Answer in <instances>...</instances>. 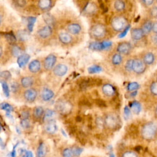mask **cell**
Wrapping results in <instances>:
<instances>
[{"mask_svg":"<svg viewBox=\"0 0 157 157\" xmlns=\"http://www.w3.org/2000/svg\"><path fill=\"white\" fill-rule=\"evenodd\" d=\"M143 139L147 141H153L157 138V125L152 122L144 123L140 130Z\"/></svg>","mask_w":157,"mask_h":157,"instance_id":"cell-1","label":"cell"},{"mask_svg":"<svg viewBox=\"0 0 157 157\" xmlns=\"http://www.w3.org/2000/svg\"><path fill=\"white\" fill-rule=\"evenodd\" d=\"M111 25L115 31H122L128 26L127 20L122 16H117L112 19Z\"/></svg>","mask_w":157,"mask_h":157,"instance_id":"cell-2","label":"cell"},{"mask_svg":"<svg viewBox=\"0 0 157 157\" xmlns=\"http://www.w3.org/2000/svg\"><path fill=\"white\" fill-rule=\"evenodd\" d=\"M104 125L110 130L116 129L119 125V118L116 115L114 114H107L104 118Z\"/></svg>","mask_w":157,"mask_h":157,"instance_id":"cell-3","label":"cell"},{"mask_svg":"<svg viewBox=\"0 0 157 157\" xmlns=\"http://www.w3.org/2000/svg\"><path fill=\"white\" fill-rule=\"evenodd\" d=\"M55 108L60 114H67L72 110V104L67 101L59 100L55 104Z\"/></svg>","mask_w":157,"mask_h":157,"instance_id":"cell-4","label":"cell"},{"mask_svg":"<svg viewBox=\"0 0 157 157\" xmlns=\"http://www.w3.org/2000/svg\"><path fill=\"white\" fill-rule=\"evenodd\" d=\"M106 28L101 24H97L94 25L90 30V34L95 38H101L106 34Z\"/></svg>","mask_w":157,"mask_h":157,"instance_id":"cell-5","label":"cell"},{"mask_svg":"<svg viewBox=\"0 0 157 157\" xmlns=\"http://www.w3.org/2000/svg\"><path fill=\"white\" fill-rule=\"evenodd\" d=\"M147 68V65L143 60L136 59L133 60V71L137 74H143Z\"/></svg>","mask_w":157,"mask_h":157,"instance_id":"cell-6","label":"cell"},{"mask_svg":"<svg viewBox=\"0 0 157 157\" xmlns=\"http://www.w3.org/2000/svg\"><path fill=\"white\" fill-rule=\"evenodd\" d=\"M56 62V56L54 54H49L44 60L43 67L47 71L53 69L55 67Z\"/></svg>","mask_w":157,"mask_h":157,"instance_id":"cell-7","label":"cell"},{"mask_svg":"<svg viewBox=\"0 0 157 157\" xmlns=\"http://www.w3.org/2000/svg\"><path fill=\"white\" fill-rule=\"evenodd\" d=\"M132 50V45L127 41L120 43L117 47V52L121 55H128Z\"/></svg>","mask_w":157,"mask_h":157,"instance_id":"cell-8","label":"cell"},{"mask_svg":"<svg viewBox=\"0 0 157 157\" xmlns=\"http://www.w3.org/2000/svg\"><path fill=\"white\" fill-rule=\"evenodd\" d=\"M38 96V92L35 88H28L25 92H24L23 96L25 100L28 103L34 102Z\"/></svg>","mask_w":157,"mask_h":157,"instance_id":"cell-9","label":"cell"},{"mask_svg":"<svg viewBox=\"0 0 157 157\" xmlns=\"http://www.w3.org/2000/svg\"><path fill=\"white\" fill-rule=\"evenodd\" d=\"M68 70V67L64 64H59L56 65L53 69V73L54 75L58 77H63L67 73Z\"/></svg>","mask_w":157,"mask_h":157,"instance_id":"cell-10","label":"cell"},{"mask_svg":"<svg viewBox=\"0 0 157 157\" xmlns=\"http://www.w3.org/2000/svg\"><path fill=\"white\" fill-rule=\"evenodd\" d=\"M52 33V28L49 25H46L40 28L37 33L38 36L41 39H47L51 36Z\"/></svg>","mask_w":157,"mask_h":157,"instance_id":"cell-11","label":"cell"},{"mask_svg":"<svg viewBox=\"0 0 157 157\" xmlns=\"http://www.w3.org/2000/svg\"><path fill=\"white\" fill-rule=\"evenodd\" d=\"M130 33L131 38L136 41L141 40L145 36L141 28H134L131 29Z\"/></svg>","mask_w":157,"mask_h":157,"instance_id":"cell-12","label":"cell"},{"mask_svg":"<svg viewBox=\"0 0 157 157\" xmlns=\"http://www.w3.org/2000/svg\"><path fill=\"white\" fill-rule=\"evenodd\" d=\"M45 130L48 134H54L57 131V126L56 122L52 119L47 122L45 125Z\"/></svg>","mask_w":157,"mask_h":157,"instance_id":"cell-13","label":"cell"},{"mask_svg":"<svg viewBox=\"0 0 157 157\" xmlns=\"http://www.w3.org/2000/svg\"><path fill=\"white\" fill-rule=\"evenodd\" d=\"M82 28L79 23H72L69 24L67 27V30L69 33L74 35L79 34L81 31Z\"/></svg>","mask_w":157,"mask_h":157,"instance_id":"cell-14","label":"cell"},{"mask_svg":"<svg viewBox=\"0 0 157 157\" xmlns=\"http://www.w3.org/2000/svg\"><path fill=\"white\" fill-rule=\"evenodd\" d=\"M59 39L60 42L63 44H69L72 41V38L68 32H61L59 35Z\"/></svg>","mask_w":157,"mask_h":157,"instance_id":"cell-15","label":"cell"},{"mask_svg":"<svg viewBox=\"0 0 157 157\" xmlns=\"http://www.w3.org/2000/svg\"><path fill=\"white\" fill-rule=\"evenodd\" d=\"M102 91L105 96L109 97L114 96L115 93V92H116L115 87L110 84H104L102 87Z\"/></svg>","mask_w":157,"mask_h":157,"instance_id":"cell-16","label":"cell"},{"mask_svg":"<svg viewBox=\"0 0 157 157\" xmlns=\"http://www.w3.org/2000/svg\"><path fill=\"white\" fill-rule=\"evenodd\" d=\"M41 64L38 60H32L28 64V69L32 73H37L41 70Z\"/></svg>","mask_w":157,"mask_h":157,"instance_id":"cell-17","label":"cell"},{"mask_svg":"<svg viewBox=\"0 0 157 157\" xmlns=\"http://www.w3.org/2000/svg\"><path fill=\"white\" fill-rule=\"evenodd\" d=\"M54 92L52 90L48 88H44L41 92V98L44 101H48L51 100L54 96Z\"/></svg>","mask_w":157,"mask_h":157,"instance_id":"cell-18","label":"cell"},{"mask_svg":"<svg viewBox=\"0 0 157 157\" xmlns=\"http://www.w3.org/2000/svg\"><path fill=\"white\" fill-rule=\"evenodd\" d=\"M90 50L93 51H102L106 50L103 41L101 43L98 42V41H95V42H92L90 43L88 46Z\"/></svg>","mask_w":157,"mask_h":157,"instance_id":"cell-19","label":"cell"},{"mask_svg":"<svg viewBox=\"0 0 157 157\" xmlns=\"http://www.w3.org/2000/svg\"><path fill=\"white\" fill-rule=\"evenodd\" d=\"M30 59V56L28 54H22L17 58V63L19 67L21 68L25 67Z\"/></svg>","mask_w":157,"mask_h":157,"instance_id":"cell-20","label":"cell"},{"mask_svg":"<svg viewBox=\"0 0 157 157\" xmlns=\"http://www.w3.org/2000/svg\"><path fill=\"white\" fill-rule=\"evenodd\" d=\"M155 60V55L152 52H147L143 56V60L147 65H152Z\"/></svg>","mask_w":157,"mask_h":157,"instance_id":"cell-21","label":"cell"},{"mask_svg":"<svg viewBox=\"0 0 157 157\" xmlns=\"http://www.w3.org/2000/svg\"><path fill=\"white\" fill-rule=\"evenodd\" d=\"M34 80L32 77L29 76L23 77L20 80V84L22 87L25 88H29L33 85Z\"/></svg>","mask_w":157,"mask_h":157,"instance_id":"cell-22","label":"cell"},{"mask_svg":"<svg viewBox=\"0 0 157 157\" xmlns=\"http://www.w3.org/2000/svg\"><path fill=\"white\" fill-rule=\"evenodd\" d=\"M153 22L151 20H147L143 23L141 27V29L143 31L145 35H147L150 33L152 31Z\"/></svg>","mask_w":157,"mask_h":157,"instance_id":"cell-23","label":"cell"},{"mask_svg":"<svg viewBox=\"0 0 157 157\" xmlns=\"http://www.w3.org/2000/svg\"><path fill=\"white\" fill-rule=\"evenodd\" d=\"M51 0H39L38 1V6L41 10H47L51 7Z\"/></svg>","mask_w":157,"mask_h":157,"instance_id":"cell-24","label":"cell"},{"mask_svg":"<svg viewBox=\"0 0 157 157\" xmlns=\"http://www.w3.org/2000/svg\"><path fill=\"white\" fill-rule=\"evenodd\" d=\"M130 107L133 112L135 114H139L141 111V105L137 101L131 102L130 104Z\"/></svg>","mask_w":157,"mask_h":157,"instance_id":"cell-25","label":"cell"},{"mask_svg":"<svg viewBox=\"0 0 157 157\" xmlns=\"http://www.w3.org/2000/svg\"><path fill=\"white\" fill-rule=\"evenodd\" d=\"M111 61L112 64L115 66L120 65L123 61V57L122 55L119 53L115 54L111 59Z\"/></svg>","mask_w":157,"mask_h":157,"instance_id":"cell-26","label":"cell"},{"mask_svg":"<svg viewBox=\"0 0 157 157\" xmlns=\"http://www.w3.org/2000/svg\"><path fill=\"white\" fill-rule=\"evenodd\" d=\"M47 153L46 147L44 143H41L37 149L36 155L37 157H45Z\"/></svg>","mask_w":157,"mask_h":157,"instance_id":"cell-27","label":"cell"},{"mask_svg":"<svg viewBox=\"0 0 157 157\" xmlns=\"http://www.w3.org/2000/svg\"><path fill=\"white\" fill-rule=\"evenodd\" d=\"M11 54L14 57H19V56H20L22 53V51L21 48L17 46V45H15V44H13V46L11 47Z\"/></svg>","mask_w":157,"mask_h":157,"instance_id":"cell-28","label":"cell"},{"mask_svg":"<svg viewBox=\"0 0 157 157\" xmlns=\"http://www.w3.org/2000/svg\"><path fill=\"white\" fill-rule=\"evenodd\" d=\"M114 8L115 10L121 12L123 11L125 8V3L122 0H116L114 3Z\"/></svg>","mask_w":157,"mask_h":157,"instance_id":"cell-29","label":"cell"},{"mask_svg":"<svg viewBox=\"0 0 157 157\" xmlns=\"http://www.w3.org/2000/svg\"><path fill=\"white\" fill-rule=\"evenodd\" d=\"M44 111L43 107L38 106L36 107L33 110V116L36 119L41 118L44 114Z\"/></svg>","mask_w":157,"mask_h":157,"instance_id":"cell-30","label":"cell"},{"mask_svg":"<svg viewBox=\"0 0 157 157\" xmlns=\"http://www.w3.org/2000/svg\"><path fill=\"white\" fill-rule=\"evenodd\" d=\"M103 68L99 65H92L88 68V72L89 74H97L102 72Z\"/></svg>","mask_w":157,"mask_h":157,"instance_id":"cell-31","label":"cell"},{"mask_svg":"<svg viewBox=\"0 0 157 157\" xmlns=\"http://www.w3.org/2000/svg\"><path fill=\"white\" fill-rule=\"evenodd\" d=\"M55 112L52 109H47L44 112V121H48L52 120V117L54 116Z\"/></svg>","mask_w":157,"mask_h":157,"instance_id":"cell-32","label":"cell"},{"mask_svg":"<svg viewBox=\"0 0 157 157\" xmlns=\"http://www.w3.org/2000/svg\"><path fill=\"white\" fill-rule=\"evenodd\" d=\"M140 87L139 84L137 83V82H130L129 83L127 87V90L129 91V92H134V91H137Z\"/></svg>","mask_w":157,"mask_h":157,"instance_id":"cell-33","label":"cell"},{"mask_svg":"<svg viewBox=\"0 0 157 157\" xmlns=\"http://www.w3.org/2000/svg\"><path fill=\"white\" fill-rule=\"evenodd\" d=\"M36 21V17H29L27 19L28 22V28L30 32H31L33 29L34 25Z\"/></svg>","mask_w":157,"mask_h":157,"instance_id":"cell-34","label":"cell"},{"mask_svg":"<svg viewBox=\"0 0 157 157\" xmlns=\"http://www.w3.org/2000/svg\"><path fill=\"white\" fill-rule=\"evenodd\" d=\"M1 84L2 85V88H3V92L4 93V95L6 97H8L9 96V93H10V90L9 88V86H8L7 84L6 81L5 80H1Z\"/></svg>","mask_w":157,"mask_h":157,"instance_id":"cell-35","label":"cell"},{"mask_svg":"<svg viewBox=\"0 0 157 157\" xmlns=\"http://www.w3.org/2000/svg\"><path fill=\"white\" fill-rule=\"evenodd\" d=\"M0 76H1V79H3L4 80H7L11 79L12 75L10 71H3L0 74Z\"/></svg>","mask_w":157,"mask_h":157,"instance_id":"cell-36","label":"cell"},{"mask_svg":"<svg viewBox=\"0 0 157 157\" xmlns=\"http://www.w3.org/2000/svg\"><path fill=\"white\" fill-rule=\"evenodd\" d=\"M150 93L155 96H157V80L152 82L150 85Z\"/></svg>","mask_w":157,"mask_h":157,"instance_id":"cell-37","label":"cell"},{"mask_svg":"<svg viewBox=\"0 0 157 157\" xmlns=\"http://www.w3.org/2000/svg\"><path fill=\"white\" fill-rule=\"evenodd\" d=\"M44 20H45L46 23L47 24V25L52 26L54 23V19L50 14H46L44 16Z\"/></svg>","mask_w":157,"mask_h":157,"instance_id":"cell-38","label":"cell"},{"mask_svg":"<svg viewBox=\"0 0 157 157\" xmlns=\"http://www.w3.org/2000/svg\"><path fill=\"white\" fill-rule=\"evenodd\" d=\"M63 157H74V155L72 152V148H66L63 150L62 152Z\"/></svg>","mask_w":157,"mask_h":157,"instance_id":"cell-39","label":"cell"},{"mask_svg":"<svg viewBox=\"0 0 157 157\" xmlns=\"http://www.w3.org/2000/svg\"><path fill=\"white\" fill-rule=\"evenodd\" d=\"M4 36H5V38L6 39V40L9 43L13 44L15 42L16 38L14 35V34L12 33H6Z\"/></svg>","mask_w":157,"mask_h":157,"instance_id":"cell-40","label":"cell"},{"mask_svg":"<svg viewBox=\"0 0 157 157\" xmlns=\"http://www.w3.org/2000/svg\"><path fill=\"white\" fill-rule=\"evenodd\" d=\"M133 60L134 59H130L127 60V61L125 63V68L127 71L128 72H131L133 71Z\"/></svg>","mask_w":157,"mask_h":157,"instance_id":"cell-41","label":"cell"},{"mask_svg":"<svg viewBox=\"0 0 157 157\" xmlns=\"http://www.w3.org/2000/svg\"><path fill=\"white\" fill-rule=\"evenodd\" d=\"M1 109L6 111L7 113H10L13 110L12 107L7 103H3L1 104Z\"/></svg>","mask_w":157,"mask_h":157,"instance_id":"cell-42","label":"cell"},{"mask_svg":"<svg viewBox=\"0 0 157 157\" xmlns=\"http://www.w3.org/2000/svg\"><path fill=\"white\" fill-rule=\"evenodd\" d=\"M122 157H138V155L136 152L131 150H127L123 152Z\"/></svg>","mask_w":157,"mask_h":157,"instance_id":"cell-43","label":"cell"},{"mask_svg":"<svg viewBox=\"0 0 157 157\" xmlns=\"http://www.w3.org/2000/svg\"><path fill=\"white\" fill-rule=\"evenodd\" d=\"M150 17L153 19H157V5L153 6L149 11Z\"/></svg>","mask_w":157,"mask_h":157,"instance_id":"cell-44","label":"cell"},{"mask_svg":"<svg viewBox=\"0 0 157 157\" xmlns=\"http://www.w3.org/2000/svg\"><path fill=\"white\" fill-rule=\"evenodd\" d=\"M20 125L24 129H28L30 127V122L28 119H21Z\"/></svg>","mask_w":157,"mask_h":157,"instance_id":"cell-45","label":"cell"},{"mask_svg":"<svg viewBox=\"0 0 157 157\" xmlns=\"http://www.w3.org/2000/svg\"><path fill=\"white\" fill-rule=\"evenodd\" d=\"M72 152L74 155V156H79L83 151V149L82 148L78 147H74L72 148Z\"/></svg>","mask_w":157,"mask_h":157,"instance_id":"cell-46","label":"cell"},{"mask_svg":"<svg viewBox=\"0 0 157 157\" xmlns=\"http://www.w3.org/2000/svg\"><path fill=\"white\" fill-rule=\"evenodd\" d=\"M11 91L13 93H16L19 90L20 85L19 84V83H17V82H14L11 85Z\"/></svg>","mask_w":157,"mask_h":157,"instance_id":"cell-47","label":"cell"},{"mask_svg":"<svg viewBox=\"0 0 157 157\" xmlns=\"http://www.w3.org/2000/svg\"><path fill=\"white\" fill-rule=\"evenodd\" d=\"M131 115V111L128 106H125L124 108V118L125 120L129 119Z\"/></svg>","mask_w":157,"mask_h":157,"instance_id":"cell-48","label":"cell"},{"mask_svg":"<svg viewBox=\"0 0 157 157\" xmlns=\"http://www.w3.org/2000/svg\"><path fill=\"white\" fill-rule=\"evenodd\" d=\"M18 37L21 40H23V41L25 40L27 38V37H28L27 32L25 31H19L18 33Z\"/></svg>","mask_w":157,"mask_h":157,"instance_id":"cell-49","label":"cell"},{"mask_svg":"<svg viewBox=\"0 0 157 157\" xmlns=\"http://www.w3.org/2000/svg\"><path fill=\"white\" fill-rule=\"evenodd\" d=\"M155 0H141V2L145 7H150L154 3Z\"/></svg>","mask_w":157,"mask_h":157,"instance_id":"cell-50","label":"cell"},{"mask_svg":"<svg viewBox=\"0 0 157 157\" xmlns=\"http://www.w3.org/2000/svg\"><path fill=\"white\" fill-rule=\"evenodd\" d=\"M15 3L20 7H23L25 6L27 2L26 0H15Z\"/></svg>","mask_w":157,"mask_h":157,"instance_id":"cell-51","label":"cell"},{"mask_svg":"<svg viewBox=\"0 0 157 157\" xmlns=\"http://www.w3.org/2000/svg\"><path fill=\"white\" fill-rule=\"evenodd\" d=\"M96 124L98 127L99 128H103V127L104 125V119L103 120L101 117H98L96 120Z\"/></svg>","mask_w":157,"mask_h":157,"instance_id":"cell-52","label":"cell"},{"mask_svg":"<svg viewBox=\"0 0 157 157\" xmlns=\"http://www.w3.org/2000/svg\"><path fill=\"white\" fill-rule=\"evenodd\" d=\"M129 29H130V25H128L125 29H124V30L120 33V34L119 36V38H123L124 36H125L127 35V32L128 31Z\"/></svg>","mask_w":157,"mask_h":157,"instance_id":"cell-53","label":"cell"},{"mask_svg":"<svg viewBox=\"0 0 157 157\" xmlns=\"http://www.w3.org/2000/svg\"><path fill=\"white\" fill-rule=\"evenodd\" d=\"M29 112L27 111H24L23 112H22L21 113V117H22V119H28L29 117Z\"/></svg>","mask_w":157,"mask_h":157,"instance_id":"cell-54","label":"cell"},{"mask_svg":"<svg viewBox=\"0 0 157 157\" xmlns=\"http://www.w3.org/2000/svg\"><path fill=\"white\" fill-rule=\"evenodd\" d=\"M151 41L154 46H157V34H154L151 36Z\"/></svg>","mask_w":157,"mask_h":157,"instance_id":"cell-55","label":"cell"},{"mask_svg":"<svg viewBox=\"0 0 157 157\" xmlns=\"http://www.w3.org/2000/svg\"><path fill=\"white\" fill-rule=\"evenodd\" d=\"M96 103L98 106H100V107H104L106 106L105 102L102 100H97L96 101Z\"/></svg>","mask_w":157,"mask_h":157,"instance_id":"cell-56","label":"cell"},{"mask_svg":"<svg viewBox=\"0 0 157 157\" xmlns=\"http://www.w3.org/2000/svg\"><path fill=\"white\" fill-rule=\"evenodd\" d=\"M152 31L154 33V34H157V21L153 23Z\"/></svg>","mask_w":157,"mask_h":157,"instance_id":"cell-57","label":"cell"},{"mask_svg":"<svg viewBox=\"0 0 157 157\" xmlns=\"http://www.w3.org/2000/svg\"><path fill=\"white\" fill-rule=\"evenodd\" d=\"M137 93V91H134V92H131L130 93V97H131V98H132V97H135V96H136Z\"/></svg>","mask_w":157,"mask_h":157,"instance_id":"cell-58","label":"cell"},{"mask_svg":"<svg viewBox=\"0 0 157 157\" xmlns=\"http://www.w3.org/2000/svg\"><path fill=\"white\" fill-rule=\"evenodd\" d=\"M26 156H27V157H33V153L31 151L27 152L26 153Z\"/></svg>","mask_w":157,"mask_h":157,"instance_id":"cell-59","label":"cell"},{"mask_svg":"<svg viewBox=\"0 0 157 157\" xmlns=\"http://www.w3.org/2000/svg\"><path fill=\"white\" fill-rule=\"evenodd\" d=\"M135 149H136V152H139L140 150L143 149V147L141 146H137V147H136Z\"/></svg>","mask_w":157,"mask_h":157,"instance_id":"cell-60","label":"cell"},{"mask_svg":"<svg viewBox=\"0 0 157 157\" xmlns=\"http://www.w3.org/2000/svg\"><path fill=\"white\" fill-rule=\"evenodd\" d=\"M155 117L157 118V104L155 107Z\"/></svg>","mask_w":157,"mask_h":157,"instance_id":"cell-61","label":"cell"},{"mask_svg":"<svg viewBox=\"0 0 157 157\" xmlns=\"http://www.w3.org/2000/svg\"><path fill=\"white\" fill-rule=\"evenodd\" d=\"M109 156H110V157H114V155L113 154V153H111L109 154Z\"/></svg>","mask_w":157,"mask_h":157,"instance_id":"cell-62","label":"cell"},{"mask_svg":"<svg viewBox=\"0 0 157 157\" xmlns=\"http://www.w3.org/2000/svg\"><path fill=\"white\" fill-rule=\"evenodd\" d=\"M156 2H157V0H156Z\"/></svg>","mask_w":157,"mask_h":157,"instance_id":"cell-63","label":"cell"},{"mask_svg":"<svg viewBox=\"0 0 157 157\" xmlns=\"http://www.w3.org/2000/svg\"><path fill=\"white\" fill-rule=\"evenodd\" d=\"M156 79H157V77H156Z\"/></svg>","mask_w":157,"mask_h":157,"instance_id":"cell-64","label":"cell"}]
</instances>
